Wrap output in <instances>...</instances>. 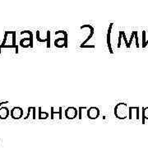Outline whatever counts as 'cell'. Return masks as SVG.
I'll use <instances>...</instances> for the list:
<instances>
[{"label": "cell", "mask_w": 148, "mask_h": 148, "mask_svg": "<svg viewBox=\"0 0 148 148\" xmlns=\"http://www.w3.org/2000/svg\"><path fill=\"white\" fill-rule=\"evenodd\" d=\"M143 116L148 119V108H145L143 110Z\"/></svg>", "instance_id": "cell-1"}]
</instances>
